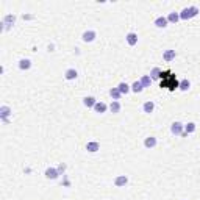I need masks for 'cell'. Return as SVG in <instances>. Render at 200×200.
<instances>
[{
	"label": "cell",
	"instance_id": "6da1fadb",
	"mask_svg": "<svg viewBox=\"0 0 200 200\" xmlns=\"http://www.w3.org/2000/svg\"><path fill=\"white\" fill-rule=\"evenodd\" d=\"M161 88H167L169 91H175L177 88L180 86V81L175 78V75L172 74L170 70H164V72H161Z\"/></svg>",
	"mask_w": 200,
	"mask_h": 200
},
{
	"label": "cell",
	"instance_id": "7a4b0ae2",
	"mask_svg": "<svg viewBox=\"0 0 200 200\" xmlns=\"http://www.w3.org/2000/svg\"><path fill=\"white\" fill-rule=\"evenodd\" d=\"M197 13H199V8H197V7H189V8H185V9L181 11L180 17H181L183 20H188V19L194 17V16H197Z\"/></svg>",
	"mask_w": 200,
	"mask_h": 200
},
{
	"label": "cell",
	"instance_id": "3957f363",
	"mask_svg": "<svg viewBox=\"0 0 200 200\" xmlns=\"http://www.w3.org/2000/svg\"><path fill=\"white\" fill-rule=\"evenodd\" d=\"M170 131L174 133V135H181L183 133V125L180 124V122H174L170 127Z\"/></svg>",
	"mask_w": 200,
	"mask_h": 200
},
{
	"label": "cell",
	"instance_id": "277c9868",
	"mask_svg": "<svg viewBox=\"0 0 200 200\" xmlns=\"http://www.w3.org/2000/svg\"><path fill=\"white\" fill-rule=\"evenodd\" d=\"M58 175H59V172H58V170H55L53 167H49V169L46 170V177H47V178L55 180V178H58Z\"/></svg>",
	"mask_w": 200,
	"mask_h": 200
},
{
	"label": "cell",
	"instance_id": "5b68a950",
	"mask_svg": "<svg viewBox=\"0 0 200 200\" xmlns=\"http://www.w3.org/2000/svg\"><path fill=\"white\" fill-rule=\"evenodd\" d=\"M155 25H157L158 28H164V27H167V17H163V16H159V17L155 20Z\"/></svg>",
	"mask_w": 200,
	"mask_h": 200
},
{
	"label": "cell",
	"instance_id": "8992f818",
	"mask_svg": "<svg viewBox=\"0 0 200 200\" xmlns=\"http://www.w3.org/2000/svg\"><path fill=\"white\" fill-rule=\"evenodd\" d=\"M127 42H128L130 46H136L138 44V35L136 33H128V35H127Z\"/></svg>",
	"mask_w": 200,
	"mask_h": 200
},
{
	"label": "cell",
	"instance_id": "52a82bcc",
	"mask_svg": "<svg viewBox=\"0 0 200 200\" xmlns=\"http://www.w3.org/2000/svg\"><path fill=\"white\" fill-rule=\"evenodd\" d=\"M144 146H146L147 149H152L157 146V138H153V136H149L146 141H144Z\"/></svg>",
	"mask_w": 200,
	"mask_h": 200
},
{
	"label": "cell",
	"instance_id": "ba28073f",
	"mask_svg": "<svg viewBox=\"0 0 200 200\" xmlns=\"http://www.w3.org/2000/svg\"><path fill=\"white\" fill-rule=\"evenodd\" d=\"M94 38H96V31H86V33H83V41H85V42L94 41Z\"/></svg>",
	"mask_w": 200,
	"mask_h": 200
},
{
	"label": "cell",
	"instance_id": "9c48e42d",
	"mask_svg": "<svg viewBox=\"0 0 200 200\" xmlns=\"http://www.w3.org/2000/svg\"><path fill=\"white\" fill-rule=\"evenodd\" d=\"M107 105H105L103 102H97L96 103V107H94V109H96V113H100V114H102V113H105V111H107Z\"/></svg>",
	"mask_w": 200,
	"mask_h": 200
},
{
	"label": "cell",
	"instance_id": "30bf717a",
	"mask_svg": "<svg viewBox=\"0 0 200 200\" xmlns=\"http://www.w3.org/2000/svg\"><path fill=\"white\" fill-rule=\"evenodd\" d=\"M30 66H31V61L30 59H20L19 61V69H22V70L30 69Z\"/></svg>",
	"mask_w": 200,
	"mask_h": 200
},
{
	"label": "cell",
	"instance_id": "8fae6325",
	"mask_svg": "<svg viewBox=\"0 0 200 200\" xmlns=\"http://www.w3.org/2000/svg\"><path fill=\"white\" fill-rule=\"evenodd\" d=\"M77 77H78V74H77L75 69H67L66 70V78L67 80H75Z\"/></svg>",
	"mask_w": 200,
	"mask_h": 200
},
{
	"label": "cell",
	"instance_id": "7c38bea8",
	"mask_svg": "<svg viewBox=\"0 0 200 200\" xmlns=\"http://www.w3.org/2000/svg\"><path fill=\"white\" fill-rule=\"evenodd\" d=\"M163 58H164V61H172L175 58V50H167V52H164V55H163Z\"/></svg>",
	"mask_w": 200,
	"mask_h": 200
},
{
	"label": "cell",
	"instance_id": "4fadbf2b",
	"mask_svg": "<svg viewBox=\"0 0 200 200\" xmlns=\"http://www.w3.org/2000/svg\"><path fill=\"white\" fill-rule=\"evenodd\" d=\"M142 89H144V86H142V83L141 81H135L133 83V86H131V91L133 92H142Z\"/></svg>",
	"mask_w": 200,
	"mask_h": 200
},
{
	"label": "cell",
	"instance_id": "5bb4252c",
	"mask_svg": "<svg viewBox=\"0 0 200 200\" xmlns=\"http://www.w3.org/2000/svg\"><path fill=\"white\" fill-rule=\"evenodd\" d=\"M127 177L125 175H120V177H117V178H116V181H114V185L116 186H124V185H127Z\"/></svg>",
	"mask_w": 200,
	"mask_h": 200
},
{
	"label": "cell",
	"instance_id": "9a60e30c",
	"mask_svg": "<svg viewBox=\"0 0 200 200\" xmlns=\"http://www.w3.org/2000/svg\"><path fill=\"white\" fill-rule=\"evenodd\" d=\"M144 113H152V111H153V108H155V103L153 102H150V100H149V102H146V103H144Z\"/></svg>",
	"mask_w": 200,
	"mask_h": 200
},
{
	"label": "cell",
	"instance_id": "2e32d148",
	"mask_svg": "<svg viewBox=\"0 0 200 200\" xmlns=\"http://www.w3.org/2000/svg\"><path fill=\"white\" fill-rule=\"evenodd\" d=\"M83 103H85L88 108H91V107H96L97 102H96V99H94V97H86L85 100H83Z\"/></svg>",
	"mask_w": 200,
	"mask_h": 200
},
{
	"label": "cell",
	"instance_id": "e0dca14e",
	"mask_svg": "<svg viewBox=\"0 0 200 200\" xmlns=\"http://www.w3.org/2000/svg\"><path fill=\"white\" fill-rule=\"evenodd\" d=\"M86 149H88V152H97L99 150V142H88V146H86Z\"/></svg>",
	"mask_w": 200,
	"mask_h": 200
},
{
	"label": "cell",
	"instance_id": "ac0fdd59",
	"mask_svg": "<svg viewBox=\"0 0 200 200\" xmlns=\"http://www.w3.org/2000/svg\"><path fill=\"white\" fill-rule=\"evenodd\" d=\"M109 96H111V97H113L114 100H119V97L122 96V94H120V91L117 89V88H113V89H111V91H109Z\"/></svg>",
	"mask_w": 200,
	"mask_h": 200
},
{
	"label": "cell",
	"instance_id": "d6986e66",
	"mask_svg": "<svg viewBox=\"0 0 200 200\" xmlns=\"http://www.w3.org/2000/svg\"><path fill=\"white\" fill-rule=\"evenodd\" d=\"M9 108L8 107H2V108H0V117H2V119H7V116H9Z\"/></svg>",
	"mask_w": 200,
	"mask_h": 200
},
{
	"label": "cell",
	"instance_id": "ffe728a7",
	"mask_svg": "<svg viewBox=\"0 0 200 200\" xmlns=\"http://www.w3.org/2000/svg\"><path fill=\"white\" fill-rule=\"evenodd\" d=\"M117 89L120 91V94H127V92L130 91V86L127 85V83H120V85L117 86Z\"/></svg>",
	"mask_w": 200,
	"mask_h": 200
},
{
	"label": "cell",
	"instance_id": "44dd1931",
	"mask_svg": "<svg viewBox=\"0 0 200 200\" xmlns=\"http://www.w3.org/2000/svg\"><path fill=\"white\" fill-rule=\"evenodd\" d=\"M109 109L113 111V113H119V111H120V103L119 102H111Z\"/></svg>",
	"mask_w": 200,
	"mask_h": 200
},
{
	"label": "cell",
	"instance_id": "7402d4cb",
	"mask_svg": "<svg viewBox=\"0 0 200 200\" xmlns=\"http://www.w3.org/2000/svg\"><path fill=\"white\" fill-rule=\"evenodd\" d=\"M159 77H161V70H159L158 67H155V69L152 70V74H150V78H152V80H158Z\"/></svg>",
	"mask_w": 200,
	"mask_h": 200
},
{
	"label": "cell",
	"instance_id": "603a6c76",
	"mask_svg": "<svg viewBox=\"0 0 200 200\" xmlns=\"http://www.w3.org/2000/svg\"><path fill=\"white\" fill-rule=\"evenodd\" d=\"M178 19H180V16L177 14V13H170V14L167 16V22H172V24H175V22H178Z\"/></svg>",
	"mask_w": 200,
	"mask_h": 200
},
{
	"label": "cell",
	"instance_id": "cb8c5ba5",
	"mask_svg": "<svg viewBox=\"0 0 200 200\" xmlns=\"http://www.w3.org/2000/svg\"><path fill=\"white\" fill-rule=\"evenodd\" d=\"M189 86H191V83L188 81V80H181V81H180V86H178V88H180L181 91H188V89H189Z\"/></svg>",
	"mask_w": 200,
	"mask_h": 200
},
{
	"label": "cell",
	"instance_id": "d4e9b609",
	"mask_svg": "<svg viewBox=\"0 0 200 200\" xmlns=\"http://www.w3.org/2000/svg\"><path fill=\"white\" fill-rule=\"evenodd\" d=\"M196 131V124H192V122H189L186 127H185V133L188 135V133H194Z\"/></svg>",
	"mask_w": 200,
	"mask_h": 200
},
{
	"label": "cell",
	"instance_id": "484cf974",
	"mask_svg": "<svg viewBox=\"0 0 200 200\" xmlns=\"http://www.w3.org/2000/svg\"><path fill=\"white\" fill-rule=\"evenodd\" d=\"M141 83H142V86H144V88H147V86L150 85V83H152V78H150L149 75H146V77H142V78H141Z\"/></svg>",
	"mask_w": 200,
	"mask_h": 200
},
{
	"label": "cell",
	"instance_id": "4316f807",
	"mask_svg": "<svg viewBox=\"0 0 200 200\" xmlns=\"http://www.w3.org/2000/svg\"><path fill=\"white\" fill-rule=\"evenodd\" d=\"M64 169H66V166H63V164H61L59 167H58V172H64Z\"/></svg>",
	"mask_w": 200,
	"mask_h": 200
}]
</instances>
